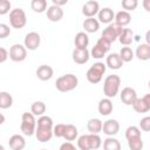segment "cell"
Returning a JSON list of instances; mask_svg holds the SVG:
<instances>
[{
  "instance_id": "obj_32",
  "label": "cell",
  "mask_w": 150,
  "mask_h": 150,
  "mask_svg": "<svg viewBox=\"0 0 150 150\" xmlns=\"http://www.w3.org/2000/svg\"><path fill=\"white\" fill-rule=\"evenodd\" d=\"M46 104L42 102V101H35L32 105H30V112L34 115V116H41L46 112Z\"/></svg>"
},
{
  "instance_id": "obj_4",
  "label": "cell",
  "mask_w": 150,
  "mask_h": 150,
  "mask_svg": "<svg viewBox=\"0 0 150 150\" xmlns=\"http://www.w3.org/2000/svg\"><path fill=\"white\" fill-rule=\"evenodd\" d=\"M77 84H79V79L74 74L62 75L55 81V88L59 91H62V93L74 90L77 87Z\"/></svg>"
},
{
  "instance_id": "obj_16",
  "label": "cell",
  "mask_w": 150,
  "mask_h": 150,
  "mask_svg": "<svg viewBox=\"0 0 150 150\" xmlns=\"http://www.w3.org/2000/svg\"><path fill=\"white\" fill-rule=\"evenodd\" d=\"M46 11H47V19L52 22H59L63 18V9L60 6L52 5Z\"/></svg>"
},
{
  "instance_id": "obj_43",
  "label": "cell",
  "mask_w": 150,
  "mask_h": 150,
  "mask_svg": "<svg viewBox=\"0 0 150 150\" xmlns=\"http://www.w3.org/2000/svg\"><path fill=\"white\" fill-rule=\"evenodd\" d=\"M60 149H61V150H74V149H75V145H74L71 142L67 141L66 143H63V144L60 145Z\"/></svg>"
},
{
  "instance_id": "obj_41",
  "label": "cell",
  "mask_w": 150,
  "mask_h": 150,
  "mask_svg": "<svg viewBox=\"0 0 150 150\" xmlns=\"http://www.w3.org/2000/svg\"><path fill=\"white\" fill-rule=\"evenodd\" d=\"M139 128L143 130V131H149L150 130V117L149 116H145L139 122Z\"/></svg>"
},
{
  "instance_id": "obj_5",
  "label": "cell",
  "mask_w": 150,
  "mask_h": 150,
  "mask_svg": "<svg viewBox=\"0 0 150 150\" xmlns=\"http://www.w3.org/2000/svg\"><path fill=\"white\" fill-rule=\"evenodd\" d=\"M105 69H107V66H105L103 62H96V63H94V64L87 70L86 77H87V80H88L90 83H93V84L98 83V82L102 80L103 75H104Z\"/></svg>"
},
{
  "instance_id": "obj_19",
  "label": "cell",
  "mask_w": 150,
  "mask_h": 150,
  "mask_svg": "<svg viewBox=\"0 0 150 150\" xmlns=\"http://www.w3.org/2000/svg\"><path fill=\"white\" fill-rule=\"evenodd\" d=\"M35 74H36V76H38L39 80H41V81H48V80H50L53 77L54 70H53V68L50 66L42 64V66L38 67Z\"/></svg>"
},
{
  "instance_id": "obj_14",
  "label": "cell",
  "mask_w": 150,
  "mask_h": 150,
  "mask_svg": "<svg viewBox=\"0 0 150 150\" xmlns=\"http://www.w3.org/2000/svg\"><path fill=\"white\" fill-rule=\"evenodd\" d=\"M90 57V53L87 48L80 49V48H75L73 50V61L77 64H84L89 61Z\"/></svg>"
},
{
  "instance_id": "obj_36",
  "label": "cell",
  "mask_w": 150,
  "mask_h": 150,
  "mask_svg": "<svg viewBox=\"0 0 150 150\" xmlns=\"http://www.w3.org/2000/svg\"><path fill=\"white\" fill-rule=\"evenodd\" d=\"M90 53V55H91V57H94V59H102V57H104V55L107 54L100 46H97V45H95L93 48H91V50L89 52Z\"/></svg>"
},
{
  "instance_id": "obj_9",
  "label": "cell",
  "mask_w": 150,
  "mask_h": 150,
  "mask_svg": "<svg viewBox=\"0 0 150 150\" xmlns=\"http://www.w3.org/2000/svg\"><path fill=\"white\" fill-rule=\"evenodd\" d=\"M8 56L14 62H21L27 57V49L23 45L15 43L9 48Z\"/></svg>"
},
{
  "instance_id": "obj_23",
  "label": "cell",
  "mask_w": 150,
  "mask_h": 150,
  "mask_svg": "<svg viewBox=\"0 0 150 150\" xmlns=\"http://www.w3.org/2000/svg\"><path fill=\"white\" fill-rule=\"evenodd\" d=\"M135 55L141 61H148L150 59V45L149 43H141L135 52Z\"/></svg>"
},
{
  "instance_id": "obj_39",
  "label": "cell",
  "mask_w": 150,
  "mask_h": 150,
  "mask_svg": "<svg viewBox=\"0 0 150 150\" xmlns=\"http://www.w3.org/2000/svg\"><path fill=\"white\" fill-rule=\"evenodd\" d=\"M96 45H97V46H100V47H101V48H102V49H103L105 53L110 50V46H111V43H110L108 40H105L104 38H102V36H101V38L97 40Z\"/></svg>"
},
{
  "instance_id": "obj_7",
  "label": "cell",
  "mask_w": 150,
  "mask_h": 150,
  "mask_svg": "<svg viewBox=\"0 0 150 150\" xmlns=\"http://www.w3.org/2000/svg\"><path fill=\"white\" fill-rule=\"evenodd\" d=\"M9 23L13 28L21 29L27 23V16L22 8H14L9 12Z\"/></svg>"
},
{
  "instance_id": "obj_47",
  "label": "cell",
  "mask_w": 150,
  "mask_h": 150,
  "mask_svg": "<svg viewBox=\"0 0 150 150\" xmlns=\"http://www.w3.org/2000/svg\"><path fill=\"white\" fill-rule=\"evenodd\" d=\"M4 149H5V148H4V145H1V144H0V150H4Z\"/></svg>"
},
{
  "instance_id": "obj_22",
  "label": "cell",
  "mask_w": 150,
  "mask_h": 150,
  "mask_svg": "<svg viewBox=\"0 0 150 150\" xmlns=\"http://www.w3.org/2000/svg\"><path fill=\"white\" fill-rule=\"evenodd\" d=\"M134 38H135L134 32L130 28H123L117 39H118V41H120L121 45H123V46H130L134 42Z\"/></svg>"
},
{
  "instance_id": "obj_38",
  "label": "cell",
  "mask_w": 150,
  "mask_h": 150,
  "mask_svg": "<svg viewBox=\"0 0 150 150\" xmlns=\"http://www.w3.org/2000/svg\"><path fill=\"white\" fill-rule=\"evenodd\" d=\"M11 12V1L0 0V15H5Z\"/></svg>"
},
{
  "instance_id": "obj_35",
  "label": "cell",
  "mask_w": 150,
  "mask_h": 150,
  "mask_svg": "<svg viewBox=\"0 0 150 150\" xmlns=\"http://www.w3.org/2000/svg\"><path fill=\"white\" fill-rule=\"evenodd\" d=\"M138 0H122V8L127 12H132L137 8Z\"/></svg>"
},
{
  "instance_id": "obj_29",
  "label": "cell",
  "mask_w": 150,
  "mask_h": 150,
  "mask_svg": "<svg viewBox=\"0 0 150 150\" xmlns=\"http://www.w3.org/2000/svg\"><path fill=\"white\" fill-rule=\"evenodd\" d=\"M102 121L100 118H90L87 123V129L91 134H98L102 131Z\"/></svg>"
},
{
  "instance_id": "obj_20",
  "label": "cell",
  "mask_w": 150,
  "mask_h": 150,
  "mask_svg": "<svg viewBox=\"0 0 150 150\" xmlns=\"http://www.w3.org/2000/svg\"><path fill=\"white\" fill-rule=\"evenodd\" d=\"M97 16H98V22L102 23H110L112 22L114 18H115V13L111 8L109 7H104L102 9H100L97 12Z\"/></svg>"
},
{
  "instance_id": "obj_21",
  "label": "cell",
  "mask_w": 150,
  "mask_h": 150,
  "mask_svg": "<svg viewBox=\"0 0 150 150\" xmlns=\"http://www.w3.org/2000/svg\"><path fill=\"white\" fill-rule=\"evenodd\" d=\"M112 102L110 101L109 97H105V98H102L98 102V105H97V109H98V112L102 115V116H108L112 112Z\"/></svg>"
},
{
  "instance_id": "obj_27",
  "label": "cell",
  "mask_w": 150,
  "mask_h": 150,
  "mask_svg": "<svg viewBox=\"0 0 150 150\" xmlns=\"http://www.w3.org/2000/svg\"><path fill=\"white\" fill-rule=\"evenodd\" d=\"M79 136V130L74 125V124H66V128H64V134H63V138L66 141H69V142H73Z\"/></svg>"
},
{
  "instance_id": "obj_30",
  "label": "cell",
  "mask_w": 150,
  "mask_h": 150,
  "mask_svg": "<svg viewBox=\"0 0 150 150\" xmlns=\"http://www.w3.org/2000/svg\"><path fill=\"white\" fill-rule=\"evenodd\" d=\"M13 104V97L7 91H0V109H8Z\"/></svg>"
},
{
  "instance_id": "obj_1",
  "label": "cell",
  "mask_w": 150,
  "mask_h": 150,
  "mask_svg": "<svg viewBox=\"0 0 150 150\" xmlns=\"http://www.w3.org/2000/svg\"><path fill=\"white\" fill-rule=\"evenodd\" d=\"M35 137L39 142L46 143L53 137V120L49 116L41 115L36 121Z\"/></svg>"
},
{
  "instance_id": "obj_6",
  "label": "cell",
  "mask_w": 150,
  "mask_h": 150,
  "mask_svg": "<svg viewBox=\"0 0 150 150\" xmlns=\"http://www.w3.org/2000/svg\"><path fill=\"white\" fill-rule=\"evenodd\" d=\"M36 120L32 112H23L21 116L20 129L25 136H33L35 134Z\"/></svg>"
},
{
  "instance_id": "obj_34",
  "label": "cell",
  "mask_w": 150,
  "mask_h": 150,
  "mask_svg": "<svg viewBox=\"0 0 150 150\" xmlns=\"http://www.w3.org/2000/svg\"><path fill=\"white\" fill-rule=\"evenodd\" d=\"M30 8L36 13H43L47 9V0H32Z\"/></svg>"
},
{
  "instance_id": "obj_10",
  "label": "cell",
  "mask_w": 150,
  "mask_h": 150,
  "mask_svg": "<svg viewBox=\"0 0 150 150\" xmlns=\"http://www.w3.org/2000/svg\"><path fill=\"white\" fill-rule=\"evenodd\" d=\"M131 105L136 112H148L150 110V94H145L143 97H137Z\"/></svg>"
},
{
  "instance_id": "obj_37",
  "label": "cell",
  "mask_w": 150,
  "mask_h": 150,
  "mask_svg": "<svg viewBox=\"0 0 150 150\" xmlns=\"http://www.w3.org/2000/svg\"><path fill=\"white\" fill-rule=\"evenodd\" d=\"M64 128H66V124H63V123H59L56 125H53V136H55L57 138L63 137Z\"/></svg>"
},
{
  "instance_id": "obj_24",
  "label": "cell",
  "mask_w": 150,
  "mask_h": 150,
  "mask_svg": "<svg viewBox=\"0 0 150 150\" xmlns=\"http://www.w3.org/2000/svg\"><path fill=\"white\" fill-rule=\"evenodd\" d=\"M114 20H115V22H116L117 25H120V26H122V27H125V26H128V25L130 23V21H131V15H130V13L127 12V11H120V12H117V13L115 14Z\"/></svg>"
},
{
  "instance_id": "obj_25",
  "label": "cell",
  "mask_w": 150,
  "mask_h": 150,
  "mask_svg": "<svg viewBox=\"0 0 150 150\" xmlns=\"http://www.w3.org/2000/svg\"><path fill=\"white\" fill-rule=\"evenodd\" d=\"M83 28H84V30L87 33H96L98 30V28H100V22L94 16L87 18L83 21Z\"/></svg>"
},
{
  "instance_id": "obj_46",
  "label": "cell",
  "mask_w": 150,
  "mask_h": 150,
  "mask_svg": "<svg viewBox=\"0 0 150 150\" xmlns=\"http://www.w3.org/2000/svg\"><path fill=\"white\" fill-rule=\"evenodd\" d=\"M4 122H5V116H4V114L0 111V125H1Z\"/></svg>"
},
{
  "instance_id": "obj_12",
  "label": "cell",
  "mask_w": 150,
  "mask_h": 150,
  "mask_svg": "<svg viewBox=\"0 0 150 150\" xmlns=\"http://www.w3.org/2000/svg\"><path fill=\"white\" fill-rule=\"evenodd\" d=\"M102 131L107 136H115L120 131V123L116 120H114V118L107 120L102 124Z\"/></svg>"
},
{
  "instance_id": "obj_44",
  "label": "cell",
  "mask_w": 150,
  "mask_h": 150,
  "mask_svg": "<svg viewBox=\"0 0 150 150\" xmlns=\"http://www.w3.org/2000/svg\"><path fill=\"white\" fill-rule=\"evenodd\" d=\"M142 6L146 12H150V0H143Z\"/></svg>"
},
{
  "instance_id": "obj_13",
  "label": "cell",
  "mask_w": 150,
  "mask_h": 150,
  "mask_svg": "<svg viewBox=\"0 0 150 150\" xmlns=\"http://www.w3.org/2000/svg\"><path fill=\"white\" fill-rule=\"evenodd\" d=\"M98 11H100V5H98V2L95 1V0H88V1L84 2V5L82 6V14H83L86 18L95 16Z\"/></svg>"
},
{
  "instance_id": "obj_17",
  "label": "cell",
  "mask_w": 150,
  "mask_h": 150,
  "mask_svg": "<svg viewBox=\"0 0 150 150\" xmlns=\"http://www.w3.org/2000/svg\"><path fill=\"white\" fill-rule=\"evenodd\" d=\"M123 63H124V62H123L122 59L120 57L118 53H111V54H109V55L107 56V59H105V66H107L108 68H110V69H114V70H117V69L122 68Z\"/></svg>"
},
{
  "instance_id": "obj_2",
  "label": "cell",
  "mask_w": 150,
  "mask_h": 150,
  "mask_svg": "<svg viewBox=\"0 0 150 150\" xmlns=\"http://www.w3.org/2000/svg\"><path fill=\"white\" fill-rule=\"evenodd\" d=\"M125 138L131 150H142L143 141L141 136V129L136 125H130L125 130Z\"/></svg>"
},
{
  "instance_id": "obj_8",
  "label": "cell",
  "mask_w": 150,
  "mask_h": 150,
  "mask_svg": "<svg viewBox=\"0 0 150 150\" xmlns=\"http://www.w3.org/2000/svg\"><path fill=\"white\" fill-rule=\"evenodd\" d=\"M122 29H123L122 26L117 25L116 22H110V23H108L107 28H104V30L102 32L101 36L104 38L105 40H108L110 43H112L115 40H117V38L121 34Z\"/></svg>"
},
{
  "instance_id": "obj_31",
  "label": "cell",
  "mask_w": 150,
  "mask_h": 150,
  "mask_svg": "<svg viewBox=\"0 0 150 150\" xmlns=\"http://www.w3.org/2000/svg\"><path fill=\"white\" fill-rule=\"evenodd\" d=\"M103 149L104 150H120L121 143L118 142V139L114 138L112 136H109L103 142Z\"/></svg>"
},
{
  "instance_id": "obj_28",
  "label": "cell",
  "mask_w": 150,
  "mask_h": 150,
  "mask_svg": "<svg viewBox=\"0 0 150 150\" xmlns=\"http://www.w3.org/2000/svg\"><path fill=\"white\" fill-rule=\"evenodd\" d=\"M87 138H88V146L89 150H96L102 145V139L97 134H87Z\"/></svg>"
},
{
  "instance_id": "obj_3",
  "label": "cell",
  "mask_w": 150,
  "mask_h": 150,
  "mask_svg": "<svg viewBox=\"0 0 150 150\" xmlns=\"http://www.w3.org/2000/svg\"><path fill=\"white\" fill-rule=\"evenodd\" d=\"M120 86H121V77L118 75L116 74L108 75L103 82V94L105 95V97L112 98L118 94Z\"/></svg>"
},
{
  "instance_id": "obj_33",
  "label": "cell",
  "mask_w": 150,
  "mask_h": 150,
  "mask_svg": "<svg viewBox=\"0 0 150 150\" xmlns=\"http://www.w3.org/2000/svg\"><path fill=\"white\" fill-rule=\"evenodd\" d=\"M118 55H120V57L122 59L123 62H130V61H132V59H134V56H135L134 50H132L130 47H128V46L122 47V49L120 50Z\"/></svg>"
},
{
  "instance_id": "obj_11",
  "label": "cell",
  "mask_w": 150,
  "mask_h": 150,
  "mask_svg": "<svg viewBox=\"0 0 150 150\" xmlns=\"http://www.w3.org/2000/svg\"><path fill=\"white\" fill-rule=\"evenodd\" d=\"M41 42V38L40 34L36 32H29L28 34H26L25 40H23V46L26 47V49L28 50H35L38 49V47L40 46Z\"/></svg>"
},
{
  "instance_id": "obj_15",
  "label": "cell",
  "mask_w": 150,
  "mask_h": 150,
  "mask_svg": "<svg viewBox=\"0 0 150 150\" xmlns=\"http://www.w3.org/2000/svg\"><path fill=\"white\" fill-rule=\"evenodd\" d=\"M137 98V93L134 88L131 87H125L122 89L121 91V101L125 104V105H131L135 100Z\"/></svg>"
},
{
  "instance_id": "obj_26",
  "label": "cell",
  "mask_w": 150,
  "mask_h": 150,
  "mask_svg": "<svg viewBox=\"0 0 150 150\" xmlns=\"http://www.w3.org/2000/svg\"><path fill=\"white\" fill-rule=\"evenodd\" d=\"M74 43H75V48H80V49L87 48L88 45H89V38H88V34L84 33V32H79V33L75 35Z\"/></svg>"
},
{
  "instance_id": "obj_40",
  "label": "cell",
  "mask_w": 150,
  "mask_h": 150,
  "mask_svg": "<svg viewBox=\"0 0 150 150\" xmlns=\"http://www.w3.org/2000/svg\"><path fill=\"white\" fill-rule=\"evenodd\" d=\"M11 34V28L6 23H0V39H6Z\"/></svg>"
},
{
  "instance_id": "obj_45",
  "label": "cell",
  "mask_w": 150,
  "mask_h": 150,
  "mask_svg": "<svg viewBox=\"0 0 150 150\" xmlns=\"http://www.w3.org/2000/svg\"><path fill=\"white\" fill-rule=\"evenodd\" d=\"M53 1V5H56V6H63L68 2V0H52Z\"/></svg>"
},
{
  "instance_id": "obj_18",
  "label": "cell",
  "mask_w": 150,
  "mask_h": 150,
  "mask_svg": "<svg viewBox=\"0 0 150 150\" xmlns=\"http://www.w3.org/2000/svg\"><path fill=\"white\" fill-rule=\"evenodd\" d=\"M8 145L12 150H22L26 146L25 137L22 135H19V134L12 135L8 139Z\"/></svg>"
},
{
  "instance_id": "obj_42",
  "label": "cell",
  "mask_w": 150,
  "mask_h": 150,
  "mask_svg": "<svg viewBox=\"0 0 150 150\" xmlns=\"http://www.w3.org/2000/svg\"><path fill=\"white\" fill-rule=\"evenodd\" d=\"M8 59V50L4 47H0V63L5 62Z\"/></svg>"
}]
</instances>
